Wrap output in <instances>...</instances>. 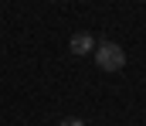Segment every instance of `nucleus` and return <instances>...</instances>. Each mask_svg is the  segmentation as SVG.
<instances>
[{
	"label": "nucleus",
	"mask_w": 146,
	"mask_h": 126,
	"mask_svg": "<svg viewBox=\"0 0 146 126\" xmlns=\"http://www.w3.org/2000/svg\"><path fill=\"white\" fill-rule=\"evenodd\" d=\"M68 48H72V55H92L95 38H92L88 31H75V34H72V41H68Z\"/></svg>",
	"instance_id": "f03ea898"
},
{
	"label": "nucleus",
	"mask_w": 146,
	"mask_h": 126,
	"mask_svg": "<svg viewBox=\"0 0 146 126\" xmlns=\"http://www.w3.org/2000/svg\"><path fill=\"white\" fill-rule=\"evenodd\" d=\"M58 126H85V123H82V119H75V116H65Z\"/></svg>",
	"instance_id": "7ed1b4c3"
},
{
	"label": "nucleus",
	"mask_w": 146,
	"mask_h": 126,
	"mask_svg": "<svg viewBox=\"0 0 146 126\" xmlns=\"http://www.w3.org/2000/svg\"><path fill=\"white\" fill-rule=\"evenodd\" d=\"M95 65L102 72H122L126 68V51L115 41H102V44H95Z\"/></svg>",
	"instance_id": "f257e3e1"
}]
</instances>
